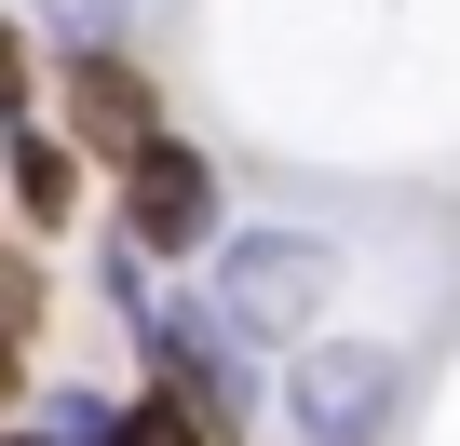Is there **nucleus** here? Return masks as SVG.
I'll list each match as a JSON object with an SVG mask.
<instances>
[{
    "mask_svg": "<svg viewBox=\"0 0 460 446\" xmlns=\"http://www.w3.org/2000/svg\"><path fill=\"white\" fill-rule=\"evenodd\" d=\"M136 352H149V392L203 419V446H244V433H258V406H271V379H258V338L230 325L217 298H149V325H136Z\"/></svg>",
    "mask_w": 460,
    "mask_h": 446,
    "instance_id": "f257e3e1",
    "label": "nucleus"
},
{
    "mask_svg": "<svg viewBox=\"0 0 460 446\" xmlns=\"http://www.w3.org/2000/svg\"><path fill=\"white\" fill-rule=\"evenodd\" d=\"M109 189H122V216H109V244H136L149 271H190V258H217V231H230V189H217V162H203V136H149V149H122L109 162Z\"/></svg>",
    "mask_w": 460,
    "mask_h": 446,
    "instance_id": "f03ea898",
    "label": "nucleus"
},
{
    "mask_svg": "<svg viewBox=\"0 0 460 446\" xmlns=\"http://www.w3.org/2000/svg\"><path fill=\"white\" fill-rule=\"evenodd\" d=\"M55 136L82 162H122V149L163 136V82L136 68V41H68L55 55Z\"/></svg>",
    "mask_w": 460,
    "mask_h": 446,
    "instance_id": "7ed1b4c3",
    "label": "nucleus"
},
{
    "mask_svg": "<svg viewBox=\"0 0 460 446\" xmlns=\"http://www.w3.org/2000/svg\"><path fill=\"white\" fill-rule=\"evenodd\" d=\"M393 392H406V365L366 352V338H298V352H285V419H298V446H379Z\"/></svg>",
    "mask_w": 460,
    "mask_h": 446,
    "instance_id": "20e7f679",
    "label": "nucleus"
},
{
    "mask_svg": "<svg viewBox=\"0 0 460 446\" xmlns=\"http://www.w3.org/2000/svg\"><path fill=\"white\" fill-rule=\"evenodd\" d=\"M203 298L244 338H298L312 298H325V244H298V231H217V284Z\"/></svg>",
    "mask_w": 460,
    "mask_h": 446,
    "instance_id": "39448f33",
    "label": "nucleus"
},
{
    "mask_svg": "<svg viewBox=\"0 0 460 446\" xmlns=\"http://www.w3.org/2000/svg\"><path fill=\"white\" fill-rule=\"evenodd\" d=\"M0 189H14L28 231H82V149L55 122H0Z\"/></svg>",
    "mask_w": 460,
    "mask_h": 446,
    "instance_id": "423d86ee",
    "label": "nucleus"
},
{
    "mask_svg": "<svg viewBox=\"0 0 460 446\" xmlns=\"http://www.w3.org/2000/svg\"><path fill=\"white\" fill-rule=\"evenodd\" d=\"M41 311H55V284H41V258L0 231V352H41Z\"/></svg>",
    "mask_w": 460,
    "mask_h": 446,
    "instance_id": "0eeeda50",
    "label": "nucleus"
},
{
    "mask_svg": "<svg viewBox=\"0 0 460 446\" xmlns=\"http://www.w3.org/2000/svg\"><path fill=\"white\" fill-rule=\"evenodd\" d=\"M28 433H41V446H122V392H82V379H68V392H41Z\"/></svg>",
    "mask_w": 460,
    "mask_h": 446,
    "instance_id": "6e6552de",
    "label": "nucleus"
},
{
    "mask_svg": "<svg viewBox=\"0 0 460 446\" xmlns=\"http://www.w3.org/2000/svg\"><path fill=\"white\" fill-rule=\"evenodd\" d=\"M122 446H203V419H190V406H163V392L136 379V392H122Z\"/></svg>",
    "mask_w": 460,
    "mask_h": 446,
    "instance_id": "1a4fd4ad",
    "label": "nucleus"
},
{
    "mask_svg": "<svg viewBox=\"0 0 460 446\" xmlns=\"http://www.w3.org/2000/svg\"><path fill=\"white\" fill-rule=\"evenodd\" d=\"M0 122H41V82H28V28L0 14Z\"/></svg>",
    "mask_w": 460,
    "mask_h": 446,
    "instance_id": "9d476101",
    "label": "nucleus"
},
{
    "mask_svg": "<svg viewBox=\"0 0 460 446\" xmlns=\"http://www.w3.org/2000/svg\"><path fill=\"white\" fill-rule=\"evenodd\" d=\"M55 41H122V0H41Z\"/></svg>",
    "mask_w": 460,
    "mask_h": 446,
    "instance_id": "9b49d317",
    "label": "nucleus"
},
{
    "mask_svg": "<svg viewBox=\"0 0 460 446\" xmlns=\"http://www.w3.org/2000/svg\"><path fill=\"white\" fill-rule=\"evenodd\" d=\"M28 406V352H0V419H14Z\"/></svg>",
    "mask_w": 460,
    "mask_h": 446,
    "instance_id": "f8f14e48",
    "label": "nucleus"
},
{
    "mask_svg": "<svg viewBox=\"0 0 460 446\" xmlns=\"http://www.w3.org/2000/svg\"><path fill=\"white\" fill-rule=\"evenodd\" d=\"M0 446H41V433H28V419H0Z\"/></svg>",
    "mask_w": 460,
    "mask_h": 446,
    "instance_id": "ddd939ff",
    "label": "nucleus"
}]
</instances>
